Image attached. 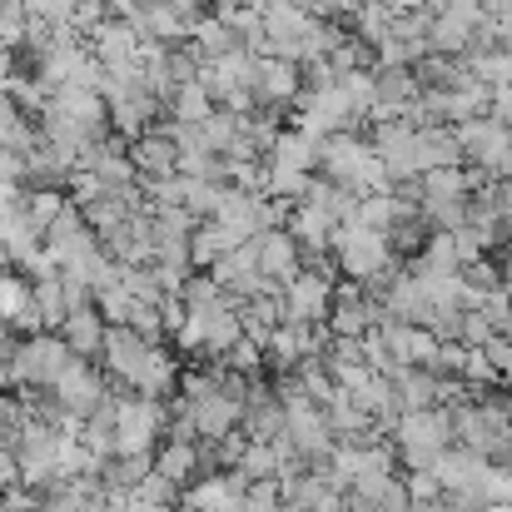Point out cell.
I'll list each match as a JSON object with an SVG mask.
<instances>
[{
    "label": "cell",
    "mask_w": 512,
    "mask_h": 512,
    "mask_svg": "<svg viewBox=\"0 0 512 512\" xmlns=\"http://www.w3.org/2000/svg\"><path fill=\"white\" fill-rule=\"evenodd\" d=\"M393 448L408 463V473H433L438 458L448 448H458V428H453V408H418L403 413L393 428Z\"/></svg>",
    "instance_id": "1"
},
{
    "label": "cell",
    "mask_w": 512,
    "mask_h": 512,
    "mask_svg": "<svg viewBox=\"0 0 512 512\" xmlns=\"http://www.w3.org/2000/svg\"><path fill=\"white\" fill-rule=\"evenodd\" d=\"M453 135H458L463 165H478L488 179H508L512 184V130L508 125H498L493 115H483V120L453 125Z\"/></svg>",
    "instance_id": "2"
},
{
    "label": "cell",
    "mask_w": 512,
    "mask_h": 512,
    "mask_svg": "<svg viewBox=\"0 0 512 512\" xmlns=\"http://www.w3.org/2000/svg\"><path fill=\"white\" fill-rule=\"evenodd\" d=\"M165 408L155 398L125 393L115 408V453H160L155 443L165 438Z\"/></svg>",
    "instance_id": "3"
},
{
    "label": "cell",
    "mask_w": 512,
    "mask_h": 512,
    "mask_svg": "<svg viewBox=\"0 0 512 512\" xmlns=\"http://www.w3.org/2000/svg\"><path fill=\"white\" fill-rule=\"evenodd\" d=\"M75 363L70 343L60 334H35V339H20L15 343V373H20V388H55L60 373Z\"/></svg>",
    "instance_id": "4"
},
{
    "label": "cell",
    "mask_w": 512,
    "mask_h": 512,
    "mask_svg": "<svg viewBox=\"0 0 512 512\" xmlns=\"http://www.w3.org/2000/svg\"><path fill=\"white\" fill-rule=\"evenodd\" d=\"M50 398L65 408V413H75V418H90L105 398H110V378L100 373V368H90V358H75L65 373H60V383L50 388Z\"/></svg>",
    "instance_id": "5"
},
{
    "label": "cell",
    "mask_w": 512,
    "mask_h": 512,
    "mask_svg": "<svg viewBox=\"0 0 512 512\" xmlns=\"http://www.w3.org/2000/svg\"><path fill=\"white\" fill-rule=\"evenodd\" d=\"M150 348H160V343H145L135 329H110L105 334V353H100V363H105V378L115 383V388H125V393H135V383H140V373H145V363H150Z\"/></svg>",
    "instance_id": "6"
},
{
    "label": "cell",
    "mask_w": 512,
    "mask_h": 512,
    "mask_svg": "<svg viewBox=\"0 0 512 512\" xmlns=\"http://www.w3.org/2000/svg\"><path fill=\"white\" fill-rule=\"evenodd\" d=\"M249 244H254V254H259V274H264L269 284L289 289V284L304 274V249H299V239H294L289 229H264V234L249 239Z\"/></svg>",
    "instance_id": "7"
},
{
    "label": "cell",
    "mask_w": 512,
    "mask_h": 512,
    "mask_svg": "<svg viewBox=\"0 0 512 512\" xmlns=\"http://www.w3.org/2000/svg\"><path fill=\"white\" fill-rule=\"evenodd\" d=\"M184 403H189V398H184ZM189 418H194L199 438L219 443V438H229V433L244 428V398H234L229 388H209L204 398L189 403Z\"/></svg>",
    "instance_id": "8"
},
{
    "label": "cell",
    "mask_w": 512,
    "mask_h": 512,
    "mask_svg": "<svg viewBox=\"0 0 512 512\" xmlns=\"http://www.w3.org/2000/svg\"><path fill=\"white\" fill-rule=\"evenodd\" d=\"M50 110L55 115H65V120H75L80 130H90L95 140H110L115 130H110V105H105V95L100 90H80V85H60V90H50Z\"/></svg>",
    "instance_id": "9"
},
{
    "label": "cell",
    "mask_w": 512,
    "mask_h": 512,
    "mask_svg": "<svg viewBox=\"0 0 512 512\" xmlns=\"http://www.w3.org/2000/svg\"><path fill=\"white\" fill-rule=\"evenodd\" d=\"M334 279H324V274H299L289 289H284V304H289V324H329V314H334Z\"/></svg>",
    "instance_id": "10"
},
{
    "label": "cell",
    "mask_w": 512,
    "mask_h": 512,
    "mask_svg": "<svg viewBox=\"0 0 512 512\" xmlns=\"http://www.w3.org/2000/svg\"><path fill=\"white\" fill-rule=\"evenodd\" d=\"M299 90H304V65L299 60H284V55H264L259 60V105H269V110H294V100H299Z\"/></svg>",
    "instance_id": "11"
},
{
    "label": "cell",
    "mask_w": 512,
    "mask_h": 512,
    "mask_svg": "<svg viewBox=\"0 0 512 512\" xmlns=\"http://www.w3.org/2000/svg\"><path fill=\"white\" fill-rule=\"evenodd\" d=\"M309 25H314V15H309V10H299V5H264V35H269L264 55L299 60V45H304Z\"/></svg>",
    "instance_id": "12"
},
{
    "label": "cell",
    "mask_w": 512,
    "mask_h": 512,
    "mask_svg": "<svg viewBox=\"0 0 512 512\" xmlns=\"http://www.w3.org/2000/svg\"><path fill=\"white\" fill-rule=\"evenodd\" d=\"M284 428H289V413H284L279 393H269L264 383H254V393H249V403H244V433H249L254 443H279Z\"/></svg>",
    "instance_id": "13"
},
{
    "label": "cell",
    "mask_w": 512,
    "mask_h": 512,
    "mask_svg": "<svg viewBox=\"0 0 512 512\" xmlns=\"http://www.w3.org/2000/svg\"><path fill=\"white\" fill-rule=\"evenodd\" d=\"M249 239H239L229 224H219V219H204L199 229H194V239H189V264H194V274H209L219 259H229L234 249H244Z\"/></svg>",
    "instance_id": "14"
},
{
    "label": "cell",
    "mask_w": 512,
    "mask_h": 512,
    "mask_svg": "<svg viewBox=\"0 0 512 512\" xmlns=\"http://www.w3.org/2000/svg\"><path fill=\"white\" fill-rule=\"evenodd\" d=\"M130 160H135L140 179H170V174H179V145L165 135V125H155L150 135H140L130 145Z\"/></svg>",
    "instance_id": "15"
},
{
    "label": "cell",
    "mask_w": 512,
    "mask_h": 512,
    "mask_svg": "<svg viewBox=\"0 0 512 512\" xmlns=\"http://www.w3.org/2000/svg\"><path fill=\"white\" fill-rule=\"evenodd\" d=\"M105 334H110V324H105L100 309H80V314H70L60 324V339L70 343L75 358H100L105 353Z\"/></svg>",
    "instance_id": "16"
},
{
    "label": "cell",
    "mask_w": 512,
    "mask_h": 512,
    "mask_svg": "<svg viewBox=\"0 0 512 512\" xmlns=\"http://www.w3.org/2000/svg\"><path fill=\"white\" fill-rule=\"evenodd\" d=\"M274 170H294V174H314L319 170V140H309L304 130H279L274 140V155H269Z\"/></svg>",
    "instance_id": "17"
},
{
    "label": "cell",
    "mask_w": 512,
    "mask_h": 512,
    "mask_svg": "<svg viewBox=\"0 0 512 512\" xmlns=\"http://www.w3.org/2000/svg\"><path fill=\"white\" fill-rule=\"evenodd\" d=\"M388 383H393V393H398V408H403V413L438 408V373H428V368H398Z\"/></svg>",
    "instance_id": "18"
},
{
    "label": "cell",
    "mask_w": 512,
    "mask_h": 512,
    "mask_svg": "<svg viewBox=\"0 0 512 512\" xmlns=\"http://www.w3.org/2000/svg\"><path fill=\"white\" fill-rule=\"evenodd\" d=\"M135 393H140V398H155V403L179 393V358H174L170 348H150V363H145Z\"/></svg>",
    "instance_id": "19"
},
{
    "label": "cell",
    "mask_w": 512,
    "mask_h": 512,
    "mask_svg": "<svg viewBox=\"0 0 512 512\" xmlns=\"http://www.w3.org/2000/svg\"><path fill=\"white\" fill-rule=\"evenodd\" d=\"M155 473H165L174 488H189L194 478H204L194 443H160V453H155Z\"/></svg>",
    "instance_id": "20"
},
{
    "label": "cell",
    "mask_w": 512,
    "mask_h": 512,
    "mask_svg": "<svg viewBox=\"0 0 512 512\" xmlns=\"http://www.w3.org/2000/svg\"><path fill=\"white\" fill-rule=\"evenodd\" d=\"M189 40L199 45V55H204L209 65H214V60H224V55H234V50H244V45H239V35H234V30H229V25H224L214 10H209V15L194 25V35H189Z\"/></svg>",
    "instance_id": "21"
},
{
    "label": "cell",
    "mask_w": 512,
    "mask_h": 512,
    "mask_svg": "<svg viewBox=\"0 0 512 512\" xmlns=\"http://www.w3.org/2000/svg\"><path fill=\"white\" fill-rule=\"evenodd\" d=\"M348 25H353V35L373 50V45H383V40L393 35V10H388L383 0H368V5H358V10L348 15Z\"/></svg>",
    "instance_id": "22"
},
{
    "label": "cell",
    "mask_w": 512,
    "mask_h": 512,
    "mask_svg": "<svg viewBox=\"0 0 512 512\" xmlns=\"http://www.w3.org/2000/svg\"><path fill=\"white\" fill-rule=\"evenodd\" d=\"M214 110H219V105H214L209 85H184V90L170 100V120L174 125H204Z\"/></svg>",
    "instance_id": "23"
},
{
    "label": "cell",
    "mask_w": 512,
    "mask_h": 512,
    "mask_svg": "<svg viewBox=\"0 0 512 512\" xmlns=\"http://www.w3.org/2000/svg\"><path fill=\"white\" fill-rule=\"evenodd\" d=\"M35 309H40L45 329H50V334H60V324L70 319V304H65V279H60V274L35 279Z\"/></svg>",
    "instance_id": "24"
},
{
    "label": "cell",
    "mask_w": 512,
    "mask_h": 512,
    "mask_svg": "<svg viewBox=\"0 0 512 512\" xmlns=\"http://www.w3.org/2000/svg\"><path fill=\"white\" fill-rule=\"evenodd\" d=\"M339 90H343V100H348V110H353V120H368V115H373V105H378V75H373V70L343 75Z\"/></svg>",
    "instance_id": "25"
},
{
    "label": "cell",
    "mask_w": 512,
    "mask_h": 512,
    "mask_svg": "<svg viewBox=\"0 0 512 512\" xmlns=\"http://www.w3.org/2000/svg\"><path fill=\"white\" fill-rule=\"evenodd\" d=\"M179 179H184V174H179ZM224 189H229V184H214V179H184V209L204 224V219H214V214H219Z\"/></svg>",
    "instance_id": "26"
},
{
    "label": "cell",
    "mask_w": 512,
    "mask_h": 512,
    "mask_svg": "<svg viewBox=\"0 0 512 512\" xmlns=\"http://www.w3.org/2000/svg\"><path fill=\"white\" fill-rule=\"evenodd\" d=\"M65 209H70V194H60V189H30V194H25V214H30V224L40 229V239L50 234V224H55Z\"/></svg>",
    "instance_id": "27"
},
{
    "label": "cell",
    "mask_w": 512,
    "mask_h": 512,
    "mask_svg": "<svg viewBox=\"0 0 512 512\" xmlns=\"http://www.w3.org/2000/svg\"><path fill=\"white\" fill-rule=\"evenodd\" d=\"M468 70H473V80H483L488 90L512 85V55H503V50H473V55H468Z\"/></svg>",
    "instance_id": "28"
},
{
    "label": "cell",
    "mask_w": 512,
    "mask_h": 512,
    "mask_svg": "<svg viewBox=\"0 0 512 512\" xmlns=\"http://www.w3.org/2000/svg\"><path fill=\"white\" fill-rule=\"evenodd\" d=\"M25 35H30V15L20 0H0V45L5 50H25Z\"/></svg>",
    "instance_id": "29"
},
{
    "label": "cell",
    "mask_w": 512,
    "mask_h": 512,
    "mask_svg": "<svg viewBox=\"0 0 512 512\" xmlns=\"http://www.w3.org/2000/svg\"><path fill=\"white\" fill-rule=\"evenodd\" d=\"M120 284L130 289L135 304H165V289H160L155 269H125V264H120Z\"/></svg>",
    "instance_id": "30"
},
{
    "label": "cell",
    "mask_w": 512,
    "mask_h": 512,
    "mask_svg": "<svg viewBox=\"0 0 512 512\" xmlns=\"http://www.w3.org/2000/svg\"><path fill=\"white\" fill-rule=\"evenodd\" d=\"M179 299H184L189 309H219V304H224V289H219L214 274H189V284H184Z\"/></svg>",
    "instance_id": "31"
},
{
    "label": "cell",
    "mask_w": 512,
    "mask_h": 512,
    "mask_svg": "<svg viewBox=\"0 0 512 512\" xmlns=\"http://www.w3.org/2000/svg\"><path fill=\"white\" fill-rule=\"evenodd\" d=\"M135 498H140V503H150V508H165V512H170L174 503L184 498V493L174 488V483L165 478V473H150V478H145V483L135 488Z\"/></svg>",
    "instance_id": "32"
},
{
    "label": "cell",
    "mask_w": 512,
    "mask_h": 512,
    "mask_svg": "<svg viewBox=\"0 0 512 512\" xmlns=\"http://www.w3.org/2000/svg\"><path fill=\"white\" fill-rule=\"evenodd\" d=\"M125 329H135L145 343H160V339H165V314H160V304H135Z\"/></svg>",
    "instance_id": "33"
},
{
    "label": "cell",
    "mask_w": 512,
    "mask_h": 512,
    "mask_svg": "<svg viewBox=\"0 0 512 512\" xmlns=\"http://www.w3.org/2000/svg\"><path fill=\"white\" fill-rule=\"evenodd\" d=\"M239 512H284V488L279 483H249Z\"/></svg>",
    "instance_id": "34"
},
{
    "label": "cell",
    "mask_w": 512,
    "mask_h": 512,
    "mask_svg": "<svg viewBox=\"0 0 512 512\" xmlns=\"http://www.w3.org/2000/svg\"><path fill=\"white\" fill-rule=\"evenodd\" d=\"M403 488H408V503H413V508H428V503H438V498H443L438 473H408V478H403Z\"/></svg>",
    "instance_id": "35"
},
{
    "label": "cell",
    "mask_w": 512,
    "mask_h": 512,
    "mask_svg": "<svg viewBox=\"0 0 512 512\" xmlns=\"http://www.w3.org/2000/svg\"><path fill=\"white\" fill-rule=\"evenodd\" d=\"M20 423H25V408H20V398H15V393H0V443H10V448H15V438H20Z\"/></svg>",
    "instance_id": "36"
},
{
    "label": "cell",
    "mask_w": 512,
    "mask_h": 512,
    "mask_svg": "<svg viewBox=\"0 0 512 512\" xmlns=\"http://www.w3.org/2000/svg\"><path fill=\"white\" fill-rule=\"evenodd\" d=\"M493 339H498V329H493V319H488V314H478V309H473V314H463V339L458 343H468V348H488Z\"/></svg>",
    "instance_id": "37"
},
{
    "label": "cell",
    "mask_w": 512,
    "mask_h": 512,
    "mask_svg": "<svg viewBox=\"0 0 512 512\" xmlns=\"http://www.w3.org/2000/svg\"><path fill=\"white\" fill-rule=\"evenodd\" d=\"M488 363H493L498 383H512V339L508 334H498V339L488 343Z\"/></svg>",
    "instance_id": "38"
},
{
    "label": "cell",
    "mask_w": 512,
    "mask_h": 512,
    "mask_svg": "<svg viewBox=\"0 0 512 512\" xmlns=\"http://www.w3.org/2000/svg\"><path fill=\"white\" fill-rule=\"evenodd\" d=\"M20 483V463H15V448L10 443H0V493L5 488H15Z\"/></svg>",
    "instance_id": "39"
},
{
    "label": "cell",
    "mask_w": 512,
    "mask_h": 512,
    "mask_svg": "<svg viewBox=\"0 0 512 512\" xmlns=\"http://www.w3.org/2000/svg\"><path fill=\"white\" fill-rule=\"evenodd\" d=\"M493 120H498V125H508V130H512V85H503V90H493Z\"/></svg>",
    "instance_id": "40"
},
{
    "label": "cell",
    "mask_w": 512,
    "mask_h": 512,
    "mask_svg": "<svg viewBox=\"0 0 512 512\" xmlns=\"http://www.w3.org/2000/svg\"><path fill=\"white\" fill-rule=\"evenodd\" d=\"M413 10H428V15H438V10H448V0H413Z\"/></svg>",
    "instance_id": "41"
},
{
    "label": "cell",
    "mask_w": 512,
    "mask_h": 512,
    "mask_svg": "<svg viewBox=\"0 0 512 512\" xmlns=\"http://www.w3.org/2000/svg\"><path fill=\"white\" fill-rule=\"evenodd\" d=\"M0 269H15V259H10V249L0 244Z\"/></svg>",
    "instance_id": "42"
},
{
    "label": "cell",
    "mask_w": 512,
    "mask_h": 512,
    "mask_svg": "<svg viewBox=\"0 0 512 512\" xmlns=\"http://www.w3.org/2000/svg\"><path fill=\"white\" fill-rule=\"evenodd\" d=\"M358 5H368V0H358Z\"/></svg>",
    "instance_id": "43"
}]
</instances>
